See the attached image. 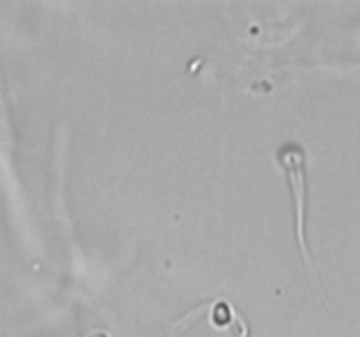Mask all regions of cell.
I'll use <instances>...</instances> for the list:
<instances>
[{"instance_id":"1","label":"cell","mask_w":360,"mask_h":337,"mask_svg":"<svg viewBox=\"0 0 360 337\" xmlns=\"http://www.w3.org/2000/svg\"><path fill=\"white\" fill-rule=\"evenodd\" d=\"M276 160L283 167L287 174L288 186H290L292 199L295 206V239H297L299 251H301L302 263L316 274L315 262L306 237V207H308V174H306V153L301 144L285 143L276 151Z\"/></svg>"},{"instance_id":"2","label":"cell","mask_w":360,"mask_h":337,"mask_svg":"<svg viewBox=\"0 0 360 337\" xmlns=\"http://www.w3.org/2000/svg\"><path fill=\"white\" fill-rule=\"evenodd\" d=\"M88 337H109V336L104 332H97V333H91V336H88Z\"/></svg>"}]
</instances>
